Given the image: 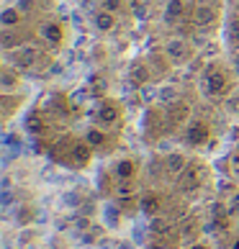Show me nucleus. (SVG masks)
Instances as JSON below:
<instances>
[{
    "mask_svg": "<svg viewBox=\"0 0 239 249\" xmlns=\"http://www.w3.org/2000/svg\"><path fill=\"white\" fill-rule=\"evenodd\" d=\"M232 75H234V72H226L224 67H219V62H214L208 70H203L201 82H198L203 98H214V100L226 98L234 90V77Z\"/></svg>",
    "mask_w": 239,
    "mask_h": 249,
    "instance_id": "f257e3e1",
    "label": "nucleus"
},
{
    "mask_svg": "<svg viewBox=\"0 0 239 249\" xmlns=\"http://www.w3.org/2000/svg\"><path fill=\"white\" fill-rule=\"evenodd\" d=\"M8 54V62H11V67H16L18 72L21 70H36V67H44V54L39 47H34V44H23V47H18L13 52H5Z\"/></svg>",
    "mask_w": 239,
    "mask_h": 249,
    "instance_id": "f03ea898",
    "label": "nucleus"
},
{
    "mask_svg": "<svg viewBox=\"0 0 239 249\" xmlns=\"http://www.w3.org/2000/svg\"><path fill=\"white\" fill-rule=\"evenodd\" d=\"M203 178H206V167L201 162H190L185 170H183L178 175V185L183 193H198L201 188H203Z\"/></svg>",
    "mask_w": 239,
    "mask_h": 249,
    "instance_id": "7ed1b4c3",
    "label": "nucleus"
},
{
    "mask_svg": "<svg viewBox=\"0 0 239 249\" xmlns=\"http://www.w3.org/2000/svg\"><path fill=\"white\" fill-rule=\"evenodd\" d=\"M165 121H167L170 128H180V126H188L190 124V106L188 100H172V103L165 106Z\"/></svg>",
    "mask_w": 239,
    "mask_h": 249,
    "instance_id": "20e7f679",
    "label": "nucleus"
},
{
    "mask_svg": "<svg viewBox=\"0 0 239 249\" xmlns=\"http://www.w3.org/2000/svg\"><path fill=\"white\" fill-rule=\"evenodd\" d=\"M165 54L170 57L172 64H183L193 59V44L188 39H170L165 44Z\"/></svg>",
    "mask_w": 239,
    "mask_h": 249,
    "instance_id": "39448f33",
    "label": "nucleus"
},
{
    "mask_svg": "<svg viewBox=\"0 0 239 249\" xmlns=\"http://www.w3.org/2000/svg\"><path fill=\"white\" fill-rule=\"evenodd\" d=\"M211 139V126L201 118H193V121L185 126V142L190 146H203Z\"/></svg>",
    "mask_w": 239,
    "mask_h": 249,
    "instance_id": "423d86ee",
    "label": "nucleus"
},
{
    "mask_svg": "<svg viewBox=\"0 0 239 249\" xmlns=\"http://www.w3.org/2000/svg\"><path fill=\"white\" fill-rule=\"evenodd\" d=\"M219 23V11L214 5H208V3H198L196 5V11H193V26L196 29H211V26H216Z\"/></svg>",
    "mask_w": 239,
    "mask_h": 249,
    "instance_id": "0eeeda50",
    "label": "nucleus"
},
{
    "mask_svg": "<svg viewBox=\"0 0 239 249\" xmlns=\"http://www.w3.org/2000/svg\"><path fill=\"white\" fill-rule=\"evenodd\" d=\"M39 36L47 44H52V47H62V41H64V29H62V23L57 21H44L39 26Z\"/></svg>",
    "mask_w": 239,
    "mask_h": 249,
    "instance_id": "6e6552de",
    "label": "nucleus"
},
{
    "mask_svg": "<svg viewBox=\"0 0 239 249\" xmlns=\"http://www.w3.org/2000/svg\"><path fill=\"white\" fill-rule=\"evenodd\" d=\"M185 18V0H167L162 8V21L167 26H178Z\"/></svg>",
    "mask_w": 239,
    "mask_h": 249,
    "instance_id": "1a4fd4ad",
    "label": "nucleus"
},
{
    "mask_svg": "<svg viewBox=\"0 0 239 249\" xmlns=\"http://www.w3.org/2000/svg\"><path fill=\"white\" fill-rule=\"evenodd\" d=\"M90 157H93V146H90L85 139L72 142V146H70V162L75 164V167H85V164L90 162Z\"/></svg>",
    "mask_w": 239,
    "mask_h": 249,
    "instance_id": "9d476101",
    "label": "nucleus"
},
{
    "mask_svg": "<svg viewBox=\"0 0 239 249\" xmlns=\"http://www.w3.org/2000/svg\"><path fill=\"white\" fill-rule=\"evenodd\" d=\"M121 121V108L116 103H100L98 106V124L100 126H116Z\"/></svg>",
    "mask_w": 239,
    "mask_h": 249,
    "instance_id": "9b49d317",
    "label": "nucleus"
},
{
    "mask_svg": "<svg viewBox=\"0 0 239 249\" xmlns=\"http://www.w3.org/2000/svg\"><path fill=\"white\" fill-rule=\"evenodd\" d=\"M129 80L134 82V85H149V80H152V70H149V62H134L131 67H129Z\"/></svg>",
    "mask_w": 239,
    "mask_h": 249,
    "instance_id": "f8f14e48",
    "label": "nucleus"
},
{
    "mask_svg": "<svg viewBox=\"0 0 239 249\" xmlns=\"http://www.w3.org/2000/svg\"><path fill=\"white\" fill-rule=\"evenodd\" d=\"M93 26L100 31V34H111V31H116V26H118V18H116V13H111V11H100L93 16Z\"/></svg>",
    "mask_w": 239,
    "mask_h": 249,
    "instance_id": "ddd939ff",
    "label": "nucleus"
},
{
    "mask_svg": "<svg viewBox=\"0 0 239 249\" xmlns=\"http://www.w3.org/2000/svg\"><path fill=\"white\" fill-rule=\"evenodd\" d=\"M21 23H23V13L16 5L3 8V13H0V26L3 29H21Z\"/></svg>",
    "mask_w": 239,
    "mask_h": 249,
    "instance_id": "4468645a",
    "label": "nucleus"
},
{
    "mask_svg": "<svg viewBox=\"0 0 239 249\" xmlns=\"http://www.w3.org/2000/svg\"><path fill=\"white\" fill-rule=\"evenodd\" d=\"M0 44H3L5 52H13L18 47H23V36H21V29H3L0 31Z\"/></svg>",
    "mask_w": 239,
    "mask_h": 249,
    "instance_id": "2eb2a0df",
    "label": "nucleus"
},
{
    "mask_svg": "<svg viewBox=\"0 0 239 249\" xmlns=\"http://www.w3.org/2000/svg\"><path fill=\"white\" fill-rule=\"evenodd\" d=\"M188 164L190 162L185 160V154H180V152H170L167 157H165V170H167L170 175H175V178L188 167Z\"/></svg>",
    "mask_w": 239,
    "mask_h": 249,
    "instance_id": "dca6fc26",
    "label": "nucleus"
},
{
    "mask_svg": "<svg viewBox=\"0 0 239 249\" xmlns=\"http://www.w3.org/2000/svg\"><path fill=\"white\" fill-rule=\"evenodd\" d=\"M85 142L93 146V149H106L108 146V134L103 131V126H93L85 131Z\"/></svg>",
    "mask_w": 239,
    "mask_h": 249,
    "instance_id": "f3484780",
    "label": "nucleus"
},
{
    "mask_svg": "<svg viewBox=\"0 0 239 249\" xmlns=\"http://www.w3.org/2000/svg\"><path fill=\"white\" fill-rule=\"evenodd\" d=\"M0 85H3L5 93H11V90H16L21 85V75H18L16 70H11V64H5V67L0 70Z\"/></svg>",
    "mask_w": 239,
    "mask_h": 249,
    "instance_id": "a211bd4d",
    "label": "nucleus"
},
{
    "mask_svg": "<svg viewBox=\"0 0 239 249\" xmlns=\"http://www.w3.org/2000/svg\"><path fill=\"white\" fill-rule=\"evenodd\" d=\"M139 208L147 216H157L160 208H162V198L157 196V193H147V196L142 198V203H139Z\"/></svg>",
    "mask_w": 239,
    "mask_h": 249,
    "instance_id": "6ab92c4d",
    "label": "nucleus"
},
{
    "mask_svg": "<svg viewBox=\"0 0 239 249\" xmlns=\"http://www.w3.org/2000/svg\"><path fill=\"white\" fill-rule=\"evenodd\" d=\"M113 175L118 180H134L136 175V162L134 160H118L116 167H113Z\"/></svg>",
    "mask_w": 239,
    "mask_h": 249,
    "instance_id": "aec40b11",
    "label": "nucleus"
},
{
    "mask_svg": "<svg viewBox=\"0 0 239 249\" xmlns=\"http://www.w3.org/2000/svg\"><path fill=\"white\" fill-rule=\"evenodd\" d=\"M224 36H226V44H229V47L239 49V18H229Z\"/></svg>",
    "mask_w": 239,
    "mask_h": 249,
    "instance_id": "412c9836",
    "label": "nucleus"
},
{
    "mask_svg": "<svg viewBox=\"0 0 239 249\" xmlns=\"http://www.w3.org/2000/svg\"><path fill=\"white\" fill-rule=\"evenodd\" d=\"M157 98L162 100L165 106H167V103H172V100H178V98H180V93H178V90L172 88V85H162V88L157 90Z\"/></svg>",
    "mask_w": 239,
    "mask_h": 249,
    "instance_id": "4be33fe9",
    "label": "nucleus"
},
{
    "mask_svg": "<svg viewBox=\"0 0 239 249\" xmlns=\"http://www.w3.org/2000/svg\"><path fill=\"white\" fill-rule=\"evenodd\" d=\"M26 126H29L31 134H44V131H47V124H44L41 116H31L29 121H26Z\"/></svg>",
    "mask_w": 239,
    "mask_h": 249,
    "instance_id": "5701e85b",
    "label": "nucleus"
},
{
    "mask_svg": "<svg viewBox=\"0 0 239 249\" xmlns=\"http://www.w3.org/2000/svg\"><path fill=\"white\" fill-rule=\"evenodd\" d=\"M152 231H154V234H160V236H167V234H172V229H170L167 221L154 218V221H152Z\"/></svg>",
    "mask_w": 239,
    "mask_h": 249,
    "instance_id": "b1692460",
    "label": "nucleus"
},
{
    "mask_svg": "<svg viewBox=\"0 0 239 249\" xmlns=\"http://www.w3.org/2000/svg\"><path fill=\"white\" fill-rule=\"evenodd\" d=\"M100 8L111 11V13H118V11H124V0H100Z\"/></svg>",
    "mask_w": 239,
    "mask_h": 249,
    "instance_id": "393cba45",
    "label": "nucleus"
},
{
    "mask_svg": "<svg viewBox=\"0 0 239 249\" xmlns=\"http://www.w3.org/2000/svg\"><path fill=\"white\" fill-rule=\"evenodd\" d=\"M16 8L26 16V13H31V11H34V0H18V5H16Z\"/></svg>",
    "mask_w": 239,
    "mask_h": 249,
    "instance_id": "a878e982",
    "label": "nucleus"
},
{
    "mask_svg": "<svg viewBox=\"0 0 239 249\" xmlns=\"http://www.w3.org/2000/svg\"><path fill=\"white\" fill-rule=\"evenodd\" d=\"M232 72L239 77V49H234V52H232Z\"/></svg>",
    "mask_w": 239,
    "mask_h": 249,
    "instance_id": "bb28decb",
    "label": "nucleus"
},
{
    "mask_svg": "<svg viewBox=\"0 0 239 249\" xmlns=\"http://www.w3.org/2000/svg\"><path fill=\"white\" fill-rule=\"evenodd\" d=\"M106 216H108V226H116V218H118L116 208H111V206H108V208H106Z\"/></svg>",
    "mask_w": 239,
    "mask_h": 249,
    "instance_id": "cd10ccee",
    "label": "nucleus"
},
{
    "mask_svg": "<svg viewBox=\"0 0 239 249\" xmlns=\"http://www.w3.org/2000/svg\"><path fill=\"white\" fill-rule=\"evenodd\" d=\"M229 213H237L239 216V193L232 198V203H229Z\"/></svg>",
    "mask_w": 239,
    "mask_h": 249,
    "instance_id": "c85d7f7f",
    "label": "nucleus"
},
{
    "mask_svg": "<svg viewBox=\"0 0 239 249\" xmlns=\"http://www.w3.org/2000/svg\"><path fill=\"white\" fill-rule=\"evenodd\" d=\"M29 218H31V211H29V208L18 211V221H23V224H26V221H29Z\"/></svg>",
    "mask_w": 239,
    "mask_h": 249,
    "instance_id": "c756f323",
    "label": "nucleus"
},
{
    "mask_svg": "<svg viewBox=\"0 0 239 249\" xmlns=\"http://www.w3.org/2000/svg\"><path fill=\"white\" fill-rule=\"evenodd\" d=\"M62 200L67 203V206H77V196H75V193H70V196H64Z\"/></svg>",
    "mask_w": 239,
    "mask_h": 249,
    "instance_id": "7c9ffc66",
    "label": "nucleus"
},
{
    "mask_svg": "<svg viewBox=\"0 0 239 249\" xmlns=\"http://www.w3.org/2000/svg\"><path fill=\"white\" fill-rule=\"evenodd\" d=\"M190 249H211L208 244H190Z\"/></svg>",
    "mask_w": 239,
    "mask_h": 249,
    "instance_id": "2f4dec72",
    "label": "nucleus"
},
{
    "mask_svg": "<svg viewBox=\"0 0 239 249\" xmlns=\"http://www.w3.org/2000/svg\"><path fill=\"white\" fill-rule=\"evenodd\" d=\"M149 249H167V247H165V244H152Z\"/></svg>",
    "mask_w": 239,
    "mask_h": 249,
    "instance_id": "473e14b6",
    "label": "nucleus"
}]
</instances>
